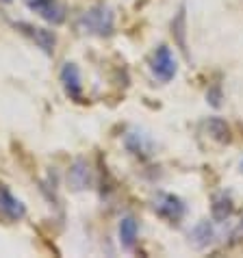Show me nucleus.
<instances>
[{
    "label": "nucleus",
    "instance_id": "obj_1",
    "mask_svg": "<svg viewBox=\"0 0 243 258\" xmlns=\"http://www.w3.org/2000/svg\"><path fill=\"white\" fill-rule=\"evenodd\" d=\"M78 28L87 35L109 37V35H113V28H115V16H113L111 7L96 5L78 18Z\"/></svg>",
    "mask_w": 243,
    "mask_h": 258
},
{
    "label": "nucleus",
    "instance_id": "obj_2",
    "mask_svg": "<svg viewBox=\"0 0 243 258\" xmlns=\"http://www.w3.org/2000/svg\"><path fill=\"white\" fill-rule=\"evenodd\" d=\"M150 68H152V74L161 83H169V81H174V76L178 72V61L167 46H159L152 56V66Z\"/></svg>",
    "mask_w": 243,
    "mask_h": 258
},
{
    "label": "nucleus",
    "instance_id": "obj_3",
    "mask_svg": "<svg viewBox=\"0 0 243 258\" xmlns=\"http://www.w3.org/2000/svg\"><path fill=\"white\" fill-rule=\"evenodd\" d=\"M22 3L31 9L33 13H37L41 20H46L48 24H63L66 22V9L59 0H22Z\"/></svg>",
    "mask_w": 243,
    "mask_h": 258
},
{
    "label": "nucleus",
    "instance_id": "obj_4",
    "mask_svg": "<svg viewBox=\"0 0 243 258\" xmlns=\"http://www.w3.org/2000/svg\"><path fill=\"white\" fill-rule=\"evenodd\" d=\"M154 211L156 215H161L163 219L167 221H178L185 217V213H187V206L178 196L174 193H159L154 200Z\"/></svg>",
    "mask_w": 243,
    "mask_h": 258
},
{
    "label": "nucleus",
    "instance_id": "obj_5",
    "mask_svg": "<svg viewBox=\"0 0 243 258\" xmlns=\"http://www.w3.org/2000/svg\"><path fill=\"white\" fill-rule=\"evenodd\" d=\"M16 28H20L24 35H28L37 48H41V52H46L52 56L54 54V46H56V35L54 31H50V28H41V26H33V24H26V22H18Z\"/></svg>",
    "mask_w": 243,
    "mask_h": 258
},
{
    "label": "nucleus",
    "instance_id": "obj_6",
    "mask_svg": "<svg viewBox=\"0 0 243 258\" xmlns=\"http://www.w3.org/2000/svg\"><path fill=\"white\" fill-rule=\"evenodd\" d=\"M24 215H26V206L7 189V184H0V219L20 221Z\"/></svg>",
    "mask_w": 243,
    "mask_h": 258
},
{
    "label": "nucleus",
    "instance_id": "obj_7",
    "mask_svg": "<svg viewBox=\"0 0 243 258\" xmlns=\"http://www.w3.org/2000/svg\"><path fill=\"white\" fill-rule=\"evenodd\" d=\"M61 85L66 89V94L70 96V100H74V102L83 100V81H81V70H78L76 63H66L61 68Z\"/></svg>",
    "mask_w": 243,
    "mask_h": 258
},
{
    "label": "nucleus",
    "instance_id": "obj_8",
    "mask_svg": "<svg viewBox=\"0 0 243 258\" xmlns=\"http://www.w3.org/2000/svg\"><path fill=\"white\" fill-rule=\"evenodd\" d=\"M68 184L74 191H85L91 187V169L85 159H76L68 171Z\"/></svg>",
    "mask_w": 243,
    "mask_h": 258
},
{
    "label": "nucleus",
    "instance_id": "obj_9",
    "mask_svg": "<svg viewBox=\"0 0 243 258\" xmlns=\"http://www.w3.org/2000/svg\"><path fill=\"white\" fill-rule=\"evenodd\" d=\"M137 234H139V224L135 217H122L119 221V243L124 249H131L135 247V243H137Z\"/></svg>",
    "mask_w": 243,
    "mask_h": 258
},
{
    "label": "nucleus",
    "instance_id": "obj_10",
    "mask_svg": "<svg viewBox=\"0 0 243 258\" xmlns=\"http://www.w3.org/2000/svg\"><path fill=\"white\" fill-rule=\"evenodd\" d=\"M189 239L191 243H194L196 247H206L209 243H213V239H215V228H213V224L209 219H204V221H198V224L194 226V230H191L189 234Z\"/></svg>",
    "mask_w": 243,
    "mask_h": 258
},
{
    "label": "nucleus",
    "instance_id": "obj_11",
    "mask_svg": "<svg viewBox=\"0 0 243 258\" xmlns=\"http://www.w3.org/2000/svg\"><path fill=\"white\" fill-rule=\"evenodd\" d=\"M124 143H126V148L131 150L133 154H141V156H148L150 152H152V141H150L148 135L144 133H139V131H131L124 137Z\"/></svg>",
    "mask_w": 243,
    "mask_h": 258
},
{
    "label": "nucleus",
    "instance_id": "obj_12",
    "mask_svg": "<svg viewBox=\"0 0 243 258\" xmlns=\"http://www.w3.org/2000/svg\"><path fill=\"white\" fill-rule=\"evenodd\" d=\"M211 213H213V219L215 221H226L228 217H230L232 213V200L228 193H215L213 196V206H211Z\"/></svg>",
    "mask_w": 243,
    "mask_h": 258
},
{
    "label": "nucleus",
    "instance_id": "obj_13",
    "mask_svg": "<svg viewBox=\"0 0 243 258\" xmlns=\"http://www.w3.org/2000/svg\"><path fill=\"white\" fill-rule=\"evenodd\" d=\"M206 131H209L211 137L215 141H219V143L230 141V126H228L226 119H221V117H211L209 121H206Z\"/></svg>",
    "mask_w": 243,
    "mask_h": 258
},
{
    "label": "nucleus",
    "instance_id": "obj_14",
    "mask_svg": "<svg viewBox=\"0 0 243 258\" xmlns=\"http://www.w3.org/2000/svg\"><path fill=\"white\" fill-rule=\"evenodd\" d=\"M171 35L178 39V46L187 50V16H185V7H180L178 16L171 22Z\"/></svg>",
    "mask_w": 243,
    "mask_h": 258
},
{
    "label": "nucleus",
    "instance_id": "obj_15",
    "mask_svg": "<svg viewBox=\"0 0 243 258\" xmlns=\"http://www.w3.org/2000/svg\"><path fill=\"white\" fill-rule=\"evenodd\" d=\"M206 100H209L213 106H219L221 104V89L219 87H213L209 94H206Z\"/></svg>",
    "mask_w": 243,
    "mask_h": 258
},
{
    "label": "nucleus",
    "instance_id": "obj_16",
    "mask_svg": "<svg viewBox=\"0 0 243 258\" xmlns=\"http://www.w3.org/2000/svg\"><path fill=\"white\" fill-rule=\"evenodd\" d=\"M0 3H11V0H0Z\"/></svg>",
    "mask_w": 243,
    "mask_h": 258
},
{
    "label": "nucleus",
    "instance_id": "obj_17",
    "mask_svg": "<svg viewBox=\"0 0 243 258\" xmlns=\"http://www.w3.org/2000/svg\"><path fill=\"white\" fill-rule=\"evenodd\" d=\"M241 169H243V161H241Z\"/></svg>",
    "mask_w": 243,
    "mask_h": 258
}]
</instances>
